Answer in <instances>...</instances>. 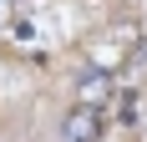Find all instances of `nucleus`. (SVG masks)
<instances>
[{"label": "nucleus", "instance_id": "f257e3e1", "mask_svg": "<svg viewBox=\"0 0 147 142\" xmlns=\"http://www.w3.org/2000/svg\"><path fill=\"white\" fill-rule=\"evenodd\" d=\"M61 142H102V112H96V107H76V112H66Z\"/></svg>", "mask_w": 147, "mask_h": 142}]
</instances>
